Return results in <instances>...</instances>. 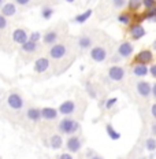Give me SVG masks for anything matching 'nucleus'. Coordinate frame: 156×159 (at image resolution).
Masks as SVG:
<instances>
[{"instance_id": "f257e3e1", "label": "nucleus", "mask_w": 156, "mask_h": 159, "mask_svg": "<svg viewBox=\"0 0 156 159\" xmlns=\"http://www.w3.org/2000/svg\"><path fill=\"white\" fill-rule=\"evenodd\" d=\"M79 125L77 121H74V119L71 118H65L60 121V124H59V130L62 132V133H66V134H73L75 133V132L78 130Z\"/></svg>"}, {"instance_id": "f03ea898", "label": "nucleus", "mask_w": 156, "mask_h": 159, "mask_svg": "<svg viewBox=\"0 0 156 159\" xmlns=\"http://www.w3.org/2000/svg\"><path fill=\"white\" fill-rule=\"evenodd\" d=\"M7 103L12 110H21V108L24 107V99L18 93H11L7 98Z\"/></svg>"}, {"instance_id": "7ed1b4c3", "label": "nucleus", "mask_w": 156, "mask_h": 159, "mask_svg": "<svg viewBox=\"0 0 156 159\" xmlns=\"http://www.w3.org/2000/svg\"><path fill=\"white\" fill-rule=\"evenodd\" d=\"M108 75H109V78L114 80V81H121V80L125 77V70L122 67H119V66H112L108 70Z\"/></svg>"}, {"instance_id": "20e7f679", "label": "nucleus", "mask_w": 156, "mask_h": 159, "mask_svg": "<svg viewBox=\"0 0 156 159\" xmlns=\"http://www.w3.org/2000/svg\"><path fill=\"white\" fill-rule=\"evenodd\" d=\"M74 108H75V104H74V102L73 100H66V102H63V103L59 106V112L63 115H70L74 112Z\"/></svg>"}, {"instance_id": "39448f33", "label": "nucleus", "mask_w": 156, "mask_h": 159, "mask_svg": "<svg viewBox=\"0 0 156 159\" xmlns=\"http://www.w3.org/2000/svg\"><path fill=\"white\" fill-rule=\"evenodd\" d=\"M49 55L54 59H60L66 55V47L63 44H55L49 51Z\"/></svg>"}, {"instance_id": "423d86ee", "label": "nucleus", "mask_w": 156, "mask_h": 159, "mask_svg": "<svg viewBox=\"0 0 156 159\" xmlns=\"http://www.w3.org/2000/svg\"><path fill=\"white\" fill-rule=\"evenodd\" d=\"M28 33H26L24 29H15L14 32H12V40L16 43V44H24L25 41H28Z\"/></svg>"}, {"instance_id": "0eeeda50", "label": "nucleus", "mask_w": 156, "mask_h": 159, "mask_svg": "<svg viewBox=\"0 0 156 159\" xmlns=\"http://www.w3.org/2000/svg\"><path fill=\"white\" fill-rule=\"evenodd\" d=\"M152 59H154V55H152V51H149V49H142V51H140L137 54V56H136V61L140 62L142 65L151 62Z\"/></svg>"}, {"instance_id": "6e6552de", "label": "nucleus", "mask_w": 156, "mask_h": 159, "mask_svg": "<svg viewBox=\"0 0 156 159\" xmlns=\"http://www.w3.org/2000/svg\"><path fill=\"white\" fill-rule=\"evenodd\" d=\"M91 56L96 62H103L105 59V56H107V52H105V49L101 48V47H95L91 51Z\"/></svg>"}, {"instance_id": "1a4fd4ad", "label": "nucleus", "mask_w": 156, "mask_h": 159, "mask_svg": "<svg viewBox=\"0 0 156 159\" xmlns=\"http://www.w3.org/2000/svg\"><path fill=\"white\" fill-rule=\"evenodd\" d=\"M81 140L77 137V136H71L67 140V150L70 152H78L79 148H81Z\"/></svg>"}, {"instance_id": "9d476101", "label": "nucleus", "mask_w": 156, "mask_h": 159, "mask_svg": "<svg viewBox=\"0 0 156 159\" xmlns=\"http://www.w3.org/2000/svg\"><path fill=\"white\" fill-rule=\"evenodd\" d=\"M49 67V61L47 58H38L34 62V71L37 73H44Z\"/></svg>"}, {"instance_id": "9b49d317", "label": "nucleus", "mask_w": 156, "mask_h": 159, "mask_svg": "<svg viewBox=\"0 0 156 159\" xmlns=\"http://www.w3.org/2000/svg\"><path fill=\"white\" fill-rule=\"evenodd\" d=\"M118 52H119V55L123 56V58H127V56H130L133 54V45H131V43H129V41L122 43L121 47H119V49H118Z\"/></svg>"}, {"instance_id": "f8f14e48", "label": "nucleus", "mask_w": 156, "mask_h": 159, "mask_svg": "<svg viewBox=\"0 0 156 159\" xmlns=\"http://www.w3.org/2000/svg\"><path fill=\"white\" fill-rule=\"evenodd\" d=\"M151 85H149V82L147 81H140L137 84V92L140 93L141 96H149L151 95Z\"/></svg>"}, {"instance_id": "ddd939ff", "label": "nucleus", "mask_w": 156, "mask_h": 159, "mask_svg": "<svg viewBox=\"0 0 156 159\" xmlns=\"http://www.w3.org/2000/svg\"><path fill=\"white\" fill-rule=\"evenodd\" d=\"M41 111V118H44V119H55L56 117H58V110H55V108H52V107H45V108H42V110H40Z\"/></svg>"}, {"instance_id": "4468645a", "label": "nucleus", "mask_w": 156, "mask_h": 159, "mask_svg": "<svg viewBox=\"0 0 156 159\" xmlns=\"http://www.w3.org/2000/svg\"><path fill=\"white\" fill-rule=\"evenodd\" d=\"M130 33H131L133 39L138 40V39H141V37H144L145 36V29L142 28L141 25H133L130 28Z\"/></svg>"}, {"instance_id": "2eb2a0df", "label": "nucleus", "mask_w": 156, "mask_h": 159, "mask_svg": "<svg viewBox=\"0 0 156 159\" xmlns=\"http://www.w3.org/2000/svg\"><path fill=\"white\" fill-rule=\"evenodd\" d=\"M15 12H16V8H15V4H12V3H6V4L2 7V15L3 16H12Z\"/></svg>"}, {"instance_id": "dca6fc26", "label": "nucleus", "mask_w": 156, "mask_h": 159, "mask_svg": "<svg viewBox=\"0 0 156 159\" xmlns=\"http://www.w3.org/2000/svg\"><path fill=\"white\" fill-rule=\"evenodd\" d=\"M26 115H28V118L30 119V121L37 122V121H40V118H41V111H40L38 108H29Z\"/></svg>"}, {"instance_id": "f3484780", "label": "nucleus", "mask_w": 156, "mask_h": 159, "mask_svg": "<svg viewBox=\"0 0 156 159\" xmlns=\"http://www.w3.org/2000/svg\"><path fill=\"white\" fill-rule=\"evenodd\" d=\"M133 73H134L137 77H144V75H147L148 74V67L145 65H136L134 66V69H133Z\"/></svg>"}, {"instance_id": "a211bd4d", "label": "nucleus", "mask_w": 156, "mask_h": 159, "mask_svg": "<svg viewBox=\"0 0 156 159\" xmlns=\"http://www.w3.org/2000/svg\"><path fill=\"white\" fill-rule=\"evenodd\" d=\"M22 51H25V52H29V54H30V52H34L36 49H37V43H33V41H25L24 44H22Z\"/></svg>"}, {"instance_id": "6ab92c4d", "label": "nucleus", "mask_w": 156, "mask_h": 159, "mask_svg": "<svg viewBox=\"0 0 156 159\" xmlns=\"http://www.w3.org/2000/svg\"><path fill=\"white\" fill-rule=\"evenodd\" d=\"M107 134L109 136V139H112V140H119L121 139V133H119L118 130H115L114 128H112V125H107Z\"/></svg>"}, {"instance_id": "aec40b11", "label": "nucleus", "mask_w": 156, "mask_h": 159, "mask_svg": "<svg viewBox=\"0 0 156 159\" xmlns=\"http://www.w3.org/2000/svg\"><path fill=\"white\" fill-rule=\"evenodd\" d=\"M62 144H63V141H62V137L59 134H54L51 137V147L54 148V150H58V148H60Z\"/></svg>"}, {"instance_id": "412c9836", "label": "nucleus", "mask_w": 156, "mask_h": 159, "mask_svg": "<svg viewBox=\"0 0 156 159\" xmlns=\"http://www.w3.org/2000/svg\"><path fill=\"white\" fill-rule=\"evenodd\" d=\"M91 15H92V10H86L85 12H82V14L75 16V22H77V24H84L85 21H88V18Z\"/></svg>"}, {"instance_id": "4be33fe9", "label": "nucleus", "mask_w": 156, "mask_h": 159, "mask_svg": "<svg viewBox=\"0 0 156 159\" xmlns=\"http://www.w3.org/2000/svg\"><path fill=\"white\" fill-rule=\"evenodd\" d=\"M56 40H58V34H56V32H48L47 34L44 36V43L45 44H54Z\"/></svg>"}, {"instance_id": "5701e85b", "label": "nucleus", "mask_w": 156, "mask_h": 159, "mask_svg": "<svg viewBox=\"0 0 156 159\" xmlns=\"http://www.w3.org/2000/svg\"><path fill=\"white\" fill-rule=\"evenodd\" d=\"M78 44L81 48H89L92 45V40L89 39L88 36H82V37L78 40Z\"/></svg>"}, {"instance_id": "b1692460", "label": "nucleus", "mask_w": 156, "mask_h": 159, "mask_svg": "<svg viewBox=\"0 0 156 159\" xmlns=\"http://www.w3.org/2000/svg\"><path fill=\"white\" fill-rule=\"evenodd\" d=\"M144 19H149V21H156V7H152L149 8L147 12H145V15L142 16Z\"/></svg>"}, {"instance_id": "393cba45", "label": "nucleus", "mask_w": 156, "mask_h": 159, "mask_svg": "<svg viewBox=\"0 0 156 159\" xmlns=\"http://www.w3.org/2000/svg\"><path fill=\"white\" fill-rule=\"evenodd\" d=\"M145 147H147L148 151L156 150V140L155 139H147V141H145Z\"/></svg>"}, {"instance_id": "a878e982", "label": "nucleus", "mask_w": 156, "mask_h": 159, "mask_svg": "<svg viewBox=\"0 0 156 159\" xmlns=\"http://www.w3.org/2000/svg\"><path fill=\"white\" fill-rule=\"evenodd\" d=\"M142 6L141 0H129V8L130 10H138Z\"/></svg>"}, {"instance_id": "bb28decb", "label": "nucleus", "mask_w": 156, "mask_h": 159, "mask_svg": "<svg viewBox=\"0 0 156 159\" xmlns=\"http://www.w3.org/2000/svg\"><path fill=\"white\" fill-rule=\"evenodd\" d=\"M118 21L121 22V24H123V25H129V24H130V15L126 14V12H123V14H121L118 16Z\"/></svg>"}, {"instance_id": "cd10ccee", "label": "nucleus", "mask_w": 156, "mask_h": 159, "mask_svg": "<svg viewBox=\"0 0 156 159\" xmlns=\"http://www.w3.org/2000/svg\"><path fill=\"white\" fill-rule=\"evenodd\" d=\"M141 2H142V6L147 7L148 10L152 7H156V0H141Z\"/></svg>"}, {"instance_id": "c85d7f7f", "label": "nucleus", "mask_w": 156, "mask_h": 159, "mask_svg": "<svg viewBox=\"0 0 156 159\" xmlns=\"http://www.w3.org/2000/svg\"><path fill=\"white\" fill-rule=\"evenodd\" d=\"M40 39H41V34H40L38 32H33L32 34H30V36H29V37H28V40H29V41H33V43H37Z\"/></svg>"}, {"instance_id": "c756f323", "label": "nucleus", "mask_w": 156, "mask_h": 159, "mask_svg": "<svg viewBox=\"0 0 156 159\" xmlns=\"http://www.w3.org/2000/svg\"><path fill=\"white\" fill-rule=\"evenodd\" d=\"M41 14H42V18L44 19H49L52 16V14H54V10L52 8H44Z\"/></svg>"}, {"instance_id": "7c9ffc66", "label": "nucleus", "mask_w": 156, "mask_h": 159, "mask_svg": "<svg viewBox=\"0 0 156 159\" xmlns=\"http://www.w3.org/2000/svg\"><path fill=\"white\" fill-rule=\"evenodd\" d=\"M117 102H118V99H117V98H111V99H109V100L107 102V103H105V107H107V108L114 107V106L117 104Z\"/></svg>"}, {"instance_id": "2f4dec72", "label": "nucleus", "mask_w": 156, "mask_h": 159, "mask_svg": "<svg viewBox=\"0 0 156 159\" xmlns=\"http://www.w3.org/2000/svg\"><path fill=\"white\" fill-rule=\"evenodd\" d=\"M6 26H7V19H6V16L0 15V30H2V29H4Z\"/></svg>"}, {"instance_id": "473e14b6", "label": "nucleus", "mask_w": 156, "mask_h": 159, "mask_svg": "<svg viewBox=\"0 0 156 159\" xmlns=\"http://www.w3.org/2000/svg\"><path fill=\"white\" fill-rule=\"evenodd\" d=\"M125 0H114V4H115V7H123V6H125Z\"/></svg>"}, {"instance_id": "72a5a7b5", "label": "nucleus", "mask_w": 156, "mask_h": 159, "mask_svg": "<svg viewBox=\"0 0 156 159\" xmlns=\"http://www.w3.org/2000/svg\"><path fill=\"white\" fill-rule=\"evenodd\" d=\"M58 159H73V157L70 154H62L58 157Z\"/></svg>"}, {"instance_id": "f704fd0d", "label": "nucleus", "mask_w": 156, "mask_h": 159, "mask_svg": "<svg viewBox=\"0 0 156 159\" xmlns=\"http://www.w3.org/2000/svg\"><path fill=\"white\" fill-rule=\"evenodd\" d=\"M15 2L18 3V4H21V6H25V4H28L30 0H15Z\"/></svg>"}, {"instance_id": "c9c22d12", "label": "nucleus", "mask_w": 156, "mask_h": 159, "mask_svg": "<svg viewBox=\"0 0 156 159\" xmlns=\"http://www.w3.org/2000/svg\"><path fill=\"white\" fill-rule=\"evenodd\" d=\"M149 71H151V74L154 75V77H156V65H154L151 69H149Z\"/></svg>"}, {"instance_id": "e433bc0d", "label": "nucleus", "mask_w": 156, "mask_h": 159, "mask_svg": "<svg viewBox=\"0 0 156 159\" xmlns=\"http://www.w3.org/2000/svg\"><path fill=\"white\" fill-rule=\"evenodd\" d=\"M151 93H152V95H154L155 98H156V84H154V87L151 88Z\"/></svg>"}, {"instance_id": "4c0bfd02", "label": "nucleus", "mask_w": 156, "mask_h": 159, "mask_svg": "<svg viewBox=\"0 0 156 159\" xmlns=\"http://www.w3.org/2000/svg\"><path fill=\"white\" fill-rule=\"evenodd\" d=\"M152 115H154V117L156 118V103L152 106Z\"/></svg>"}, {"instance_id": "58836bf2", "label": "nucleus", "mask_w": 156, "mask_h": 159, "mask_svg": "<svg viewBox=\"0 0 156 159\" xmlns=\"http://www.w3.org/2000/svg\"><path fill=\"white\" fill-rule=\"evenodd\" d=\"M152 133H154V134L156 136V122H155L154 125H152Z\"/></svg>"}, {"instance_id": "ea45409f", "label": "nucleus", "mask_w": 156, "mask_h": 159, "mask_svg": "<svg viewBox=\"0 0 156 159\" xmlns=\"http://www.w3.org/2000/svg\"><path fill=\"white\" fill-rule=\"evenodd\" d=\"M91 159H103V158L99 157V155H93V157H91Z\"/></svg>"}, {"instance_id": "a19ab883", "label": "nucleus", "mask_w": 156, "mask_h": 159, "mask_svg": "<svg viewBox=\"0 0 156 159\" xmlns=\"http://www.w3.org/2000/svg\"><path fill=\"white\" fill-rule=\"evenodd\" d=\"M152 47H154V49H156V40L154 41V45H152Z\"/></svg>"}, {"instance_id": "79ce46f5", "label": "nucleus", "mask_w": 156, "mask_h": 159, "mask_svg": "<svg viewBox=\"0 0 156 159\" xmlns=\"http://www.w3.org/2000/svg\"><path fill=\"white\" fill-rule=\"evenodd\" d=\"M67 2H74V0H67Z\"/></svg>"}, {"instance_id": "37998d69", "label": "nucleus", "mask_w": 156, "mask_h": 159, "mask_svg": "<svg viewBox=\"0 0 156 159\" xmlns=\"http://www.w3.org/2000/svg\"><path fill=\"white\" fill-rule=\"evenodd\" d=\"M2 3H3V0H0V4H2Z\"/></svg>"}]
</instances>
